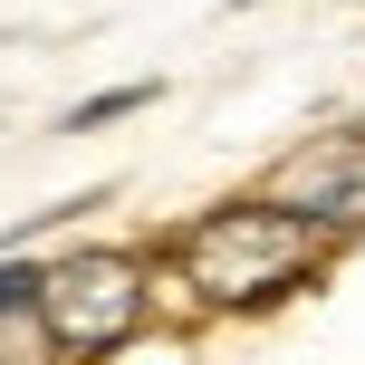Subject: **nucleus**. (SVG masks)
<instances>
[{"mask_svg": "<svg viewBox=\"0 0 365 365\" xmlns=\"http://www.w3.org/2000/svg\"><path fill=\"white\" fill-rule=\"evenodd\" d=\"M0 365H68L38 327V308H0Z\"/></svg>", "mask_w": 365, "mask_h": 365, "instance_id": "obj_4", "label": "nucleus"}, {"mask_svg": "<svg viewBox=\"0 0 365 365\" xmlns=\"http://www.w3.org/2000/svg\"><path fill=\"white\" fill-rule=\"evenodd\" d=\"M317 250H327V231H317L308 212H289V202H231V212L192 221V231L173 240L182 279H192L202 308H269V298H289L298 279L317 269Z\"/></svg>", "mask_w": 365, "mask_h": 365, "instance_id": "obj_1", "label": "nucleus"}, {"mask_svg": "<svg viewBox=\"0 0 365 365\" xmlns=\"http://www.w3.org/2000/svg\"><path fill=\"white\" fill-rule=\"evenodd\" d=\"M269 202L308 212L327 240L356 231V221H365V135H317V145H298L289 164L269 173Z\"/></svg>", "mask_w": 365, "mask_h": 365, "instance_id": "obj_3", "label": "nucleus"}, {"mask_svg": "<svg viewBox=\"0 0 365 365\" xmlns=\"http://www.w3.org/2000/svg\"><path fill=\"white\" fill-rule=\"evenodd\" d=\"M38 327H48L58 356H106L145 327V259L125 250H68L38 269Z\"/></svg>", "mask_w": 365, "mask_h": 365, "instance_id": "obj_2", "label": "nucleus"}, {"mask_svg": "<svg viewBox=\"0 0 365 365\" xmlns=\"http://www.w3.org/2000/svg\"><path fill=\"white\" fill-rule=\"evenodd\" d=\"M135 106H154V77H135V87H96L87 106H68V135H96V125H115V115H135Z\"/></svg>", "mask_w": 365, "mask_h": 365, "instance_id": "obj_5", "label": "nucleus"}, {"mask_svg": "<svg viewBox=\"0 0 365 365\" xmlns=\"http://www.w3.org/2000/svg\"><path fill=\"white\" fill-rule=\"evenodd\" d=\"M38 269H48V259H29V250H0V308H38Z\"/></svg>", "mask_w": 365, "mask_h": 365, "instance_id": "obj_6", "label": "nucleus"}]
</instances>
